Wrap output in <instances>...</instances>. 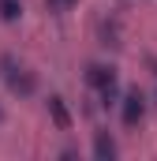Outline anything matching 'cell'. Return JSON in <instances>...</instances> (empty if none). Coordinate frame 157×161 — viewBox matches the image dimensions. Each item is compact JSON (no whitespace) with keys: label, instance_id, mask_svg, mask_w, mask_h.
<instances>
[{"label":"cell","instance_id":"4","mask_svg":"<svg viewBox=\"0 0 157 161\" xmlns=\"http://www.w3.org/2000/svg\"><path fill=\"white\" fill-rule=\"evenodd\" d=\"M49 113H52L56 127H64V131L71 127V116H68V109H64V97H56V94H52V97H49Z\"/></svg>","mask_w":157,"mask_h":161},{"label":"cell","instance_id":"2","mask_svg":"<svg viewBox=\"0 0 157 161\" xmlns=\"http://www.w3.org/2000/svg\"><path fill=\"white\" fill-rule=\"evenodd\" d=\"M86 82L101 94L105 105L116 101V71H112V68H105V64H90V68H86Z\"/></svg>","mask_w":157,"mask_h":161},{"label":"cell","instance_id":"7","mask_svg":"<svg viewBox=\"0 0 157 161\" xmlns=\"http://www.w3.org/2000/svg\"><path fill=\"white\" fill-rule=\"evenodd\" d=\"M52 4H60V8H68V4H75V0H52Z\"/></svg>","mask_w":157,"mask_h":161},{"label":"cell","instance_id":"1","mask_svg":"<svg viewBox=\"0 0 157 161\" xmlns=\"http://www.w3.org/2000/svg\"><path fill=\"white\" fill-rule=\"evenodd\" d=\"M0 79H4V86H8L11 94H19V97H30V94L38 90V79H34L15 56H0Z\"/></svg>","mask_w":157,"mask_h":161},{"label":"cell","instance_id":"5","mask_svg":"<svg viewBox=\"0 0 157 161\" xmlns=\"http://www.w3.org/2000/svg\"><path fill=\"white\" fill-rule=\"evenodd\" d=\"M94 154H97V158H116V142H112V139L101 131V135L94 139Z\"/></svg>","mask_w":157,"mask_h":161},{"label":"cell","instance_id":"3","mask_svg":"<svg viewBox=\"0 0 157 161\" xmlns=\"http://www.w3.org/2000/svg\"><path fill=\"white\" fill-rule=\"evenodd\" d=\"M120 116H123V124H127V127L142 124V116H146V97H142L138 90H131V94L120 101Z\"/></svg>","mask_w":157,"mask_h":161},{"label":"cell","instance_id":"6","mask_svg":"<svg viewBox=\"0 0 157 161\" xmlns=\"http://www.w3.org/2000/svg\"><path fill=\"white\" fill-rule=\"evenodd\" d=\"M0 15H4L8 23H15V19H19V4H15V0H0Z\"/></svg>","mask_w":157,"mask_h":161}]
</instances>
